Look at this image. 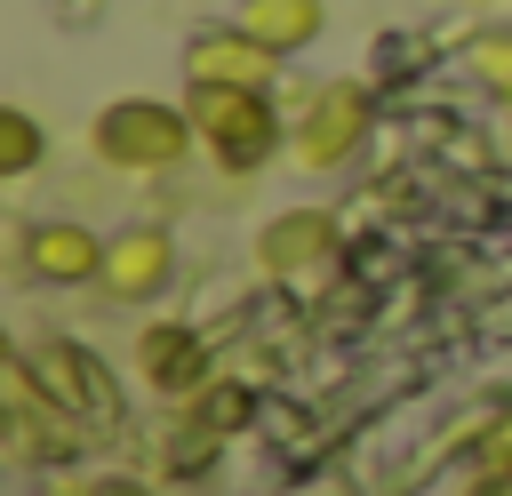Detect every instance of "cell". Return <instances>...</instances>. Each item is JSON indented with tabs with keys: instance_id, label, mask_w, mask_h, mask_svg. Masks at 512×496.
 <instances>
[{
	"instance_id": "cell-1",
	"label": "cell",
	"mask_w": 512,
	"mask_h": 496,
	"mask_svg": "<svg viewBox=\"0 0 512 496\" xmlns=\"http://www.w3.org/2000/svg\"><path fill=\"white\" fill-rule=\"evenodd\" d=\"M88 144L120 176H168V168H184V152L200 144V128H192V112H176L160 96H120V104H104L88 120Z\"/></svg>"
},
{
	"instance_id": "cell-2",
	"label": "cell",
	"mask_w": 512,
	"mask_h": 496,
	"mask_svg": "<svg viewBox=\"0 0 512 496\" xmlns=\"http://www.w3.org/2000/svg\"><path fill=\"white\" fill-rule=\"evenodd\" d=\"M192 128H200L208 160L232 176H256L280 144V112L264 88H192Z\"/></svg>"
},
{
	"instance_id": "cell-3",
	"label": "cell",
	"mask_w": 512,
	"mask_h": 496,
	"mask_svg": "<svg viewBox=\"0 0 512 496\" xmlns=\"http://www.w3.org/2000/svg\"><path fill=\"white\" fill-rule=\"evenodd\" d=\"M368 120H376V104H368V88L360 80H328V88H312L304 96V112H296V128H288V152H296V168H344L360 144H368Z\"/></svg>"
},
{
	"instance_id": "cell-4",
	"label": "cell",
	"mask_w": 512,
	"mask_h": 496,
	"mask_svg": "<svg viewBox=\"0 0 512 496\" xmlns=\"http://www.w3.org/2000/svg\"><path fill=\"white\" fill-rule=\"evenodd\" d=\"M272 72H280V56L248 24L192 32V48H184V88H272Z\"/></svg>"
},
{
	"instance_id": "cell-5",
	"label": "cell",
	"mask_w": 512,
	"mask_h": 496,
	"mask_svg": "<svg viewBox=\"0 0 512 496\" xmlns=\"http://www.w3.org/2000/svg\"><path fill=\"white\" fill-rule=\"evenodd\" d=\"M168 280H176V240H168L160 224H128V232L104 240V272H96V288H104L112 304H144V296H160Z\"/></svg>"
},
{
	"instance_id": "cell-6",
	"label": "cell",
	"mask_w": 512,
	"mask_h": 496,
	"mask_svg": "<svg viewBox=\"0 0 512 496\" xmlns=\"http://www.w3.org/2000/svg\"><path fill=\"white\" fill-rule=\"evenodd\" d=\"M328 256H336V224H328L320 208H288V216H272L264 240H256V264H264L272 280H288V288L320 280Z\"/></svg>"
},
{
	"instance_id": "cell-7",
	"label": "cell",
	"mask_w": 512,
	"mask_h": 496,
	"mask_svg": "<svg viewBox=\"0 0 512 496\" xmlns=\"http://www.w3.org/2000/svg\"><path fill=\"white\" fill-rule=\"evenodd\" d=\"M136 376H144L152 392H168V400H192V392L208 384V344H200L184 320H152V328L136 336Z\"/></svg>"
},
{
	"instance_id": "cell-8",
	"label": "cell",
	"mask_w": 512,
	"mask_h": 496,
	"mask_svg": "<svg viewBox=\"0 0 512 496\" xmlns=\"http://www.w3.org/2000/svg\"><path fill=\"white\" fill-rule=\"evenodd\" d=\"M24 272H32V280H48V288L96 280V272H104V240H96L88 224H72V216L32 224V232H24Z\"/></svg>"
},
{
	"instance_id": "cell-9",
	"label": "cell",
	"mask_w": 512,
	"mask_h": 496,
	"mask_svg": "<svg viewBox=\"0 0 512 496\" xmlns=\"http://www.w3.org/2000/svg\"><path fill=\"white\" fill-rule=\"evenodd\" d=\"M240 24H248L272 56H296V48H312V40H320L328 8H320V0H240Z\"/></svg>"
},
{
	"instance_id": "cell-10",
	"label": "cell",
	"mask_w": 512,
	"mask_h": 496,
	"mask_svg": "<svg viewBox=\"0 0 512 496\" xmlns=\"http://www.w3.org/2000/svg\"><path fill=\"white\" fill-rule=\"evenodd\" d=\"M0 168L8 176H32L40 168V120L24 104H0Z\"/></svg>"
},
{
	"instance_id": "cell-11",
	"label": "cell",
	"mask_w": 512,
	"mask_h": 496,
	"mask_svg": "<svg viewBox=\"0 0 512 496\" xmlns=\"http://www.w3.org/2000/svg\"><path fill=\"white\" fill-rule=\"evenodd\" d=\"M472 72H480V88H488V96H504V104H512V32H504V24L472 32Z\"/></svg>"
},
{
	"instance_id": "cell-12",
	"label": "cell",
	"mask_w": 512,
	"mask_h": 496,
	"mask_svg": "<svg viewBox=\"0 0 512 496\" xmlns=\"http://www.w3.org/2000/svg\"><path fill=\"white\" fill-rule=\"evenodd\" d=\"M192 408H200V424H208V432H240L248 392H240V384H200V392H192Z\"/></svg>"
},
{
	"instance_id": "cell-13",
	"label": "cell",
	"mask_w": 512,
	"mask_h": 496,
	"mask_svg": "<svg viewBox=\"0 0 512 496\" xmlns=\"http://www.w3.org/2000/svg\"><path fill=\"white\" fill-rule=\"evenodd\" d=\"M480 480H512V416H496L480 432Z\"/></svg>"
},
{
	"instance_id": "cell-14",
	"label": "cell",
	"mask_w": 512,
	"mask_h": 496,
	"mask_svg": "<svg viewBox=\"0 0 512 496\" xmlns=\"http://www.w3.org/2000/svg\"><path fill=\"white\" fill-rule=\"evenodd\" d=\"M88 496H152V488H144V480H96Z\"/></svg>"
},
{
	"instance_id": "cell-15",
	"label": "cell",
	"mask_w": 512,
	"mask_h": 496,
	"mask_svg": "<svg viewBox=\"0 0 512 496\" xmlns=\"http://www.w3.org/2000/svg\"><path fill=\"white\" fill-rule=\"evenodd\" d=\"M48 496H88V488H48Z\"/></svg>"
},
{
	"instance_id": "cell-16",
	"label": "cell",
	"mask_w": 512,
	"mask_h": 496,
	"mask_svg": "<svg viewBox=\"0 0 512 496\" xmlns=\"http://www.w3.org/2000/svg\"><path fill=\"white\" fill-rule=\"evenodd\" d=\"M464 8H496V0H464Z\"/></svg>"
}]
</instances>
